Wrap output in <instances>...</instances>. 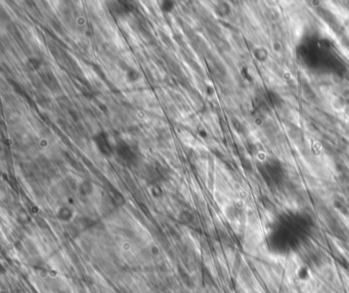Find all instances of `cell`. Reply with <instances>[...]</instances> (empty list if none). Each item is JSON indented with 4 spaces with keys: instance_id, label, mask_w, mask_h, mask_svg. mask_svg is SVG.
<instances>
[{
    "instance_id": "8992f818",
    "label": "cell",
    "mask_w": 349,
    "mask_h": 293,
    "mask_svg": "<svg viewBox=\"0 0 349 293\" xmlns=\"http://www.w3.org/2000/svg\"><path fill=\"white\" fill-rule=\"evenodd\" d=\"M138 77H139V74L136 71H134V70L129 71V73H128V78L129 79L134 81V80H137Z\"/></svg>"
},
{
    "instance_id": "6da1fadb",
    "label": "cell",
    "mask_w": 349,
    "mask_h": 293,
    "mask_svg": "<svg viewBox=\"0 0 349 293\" xmlns=\"http://www.w3.org/2000/svg\"><path fill=\"white\" fill-rule=\"evenodd\" d=\"M95 142L98 148V150L102 153L103 155L110 156L113 153V148L109 143V139L105 132H101L95 136Z\"/></svg>"
},
{
    "instance_id": "277c9868",
    "label": "cell",
    "mask_w": 349,
    "mask_h": 293,
    "mask_svg": "<svg viewBox=\"0 0 349 293\" xmlns=\"http://www.w3.org/2000/svg\"><path fill=\"white\" fill-rule=\"evenodd\" d=\"M28 65L31 67V69L38 70L41 66V63L39 60H37V59H30L28 62Z\"/></svg>"
},
{
    "instance_id": "3957f363",
    "label": "cell",
    "mask_w": 349,
    "mask_h": 293,
    "mask_svg": "<svg viewBox=\"0 0 349 293\" xmlns=\"http://www.w3.org/2000/svg\"><path fill=\"white\" fill-rule=\"evenodd\" d=\"M59 216L61 218V220H69L72 216V211L69 208L63 207L60 210Z\"/></svg>"
},
{
    "instance_id": "5b68a950",
    "label": "cell",
    "mask_w": 349,
    "mask_h": 293,
    "mask_svg": "<svg viewBox=\"0 0 349 293\" xmlns=\"http://www.w3.org/2000/svg\"><path fill=\"white\" fill-rule=\"evenodd\" d=\"M173 8V2L172 1H164L162 3V10L165 12H169Z\"/></svg>"
},
{
    "instance_id": "7a4b0ae2",
    "label": "cell",
    "mask_w": 349,
    "mask_h": 293,
    "mask_svg": "<svg viewBox=\"0 0 349 293\" xmlns=\"http://www.w3.org/2000/svg\"><path fill=\"white\" fill-rule=\"evenodd\" d=\"M117 154L121 159H123L127 162H130L134 159L133 152L125 143H122L117 147Z\"/></svg>"
}]
</instances>
